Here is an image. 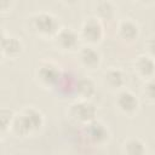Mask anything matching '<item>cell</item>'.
I'll return each instance as SVG.
<instances>
[{
  "mask_svg": "<svg viewBox=\"0 0 155 155\" xmlns=\"http://www.w3.org/2000/svg\"><path fill=\"white\" fill-rule=\"evenodd\" d=\"M136 70L144 78H150L155 73V62L149 56H139L136 61Z\"/></svg>",
  "mask_w": 155,
  "mask_h": 155,
  "instance_id": "obj_13",
  "label": "cell"
},
{
  "mask_svg": "<svg viewBox=\"0 0 155 155\" xmlns=\"http://www.w3.org/2000/svg\"><path fill=\"white\" fill-rule=\"evenodd\" d=\"M22 47H23L22 41L18 38L12 36V35L5 36L2 34V36H1V52H2V54L8 56V57H16L17 54L21 53Z\"/></svg>",
  "mask_w": 155,
  "mask_h": 155,
  "instance_id": "obj_8",
  "label": "cell"
},
{
  "mask_svg": "<svg viewBox=\"0 0 155 155\" xmlns=\"http://www.w3.org/2000/svg\"><path fill=\"white\" fill-rule=\"evenodd\" d=\"M21 113H22V115L24 116L27 124L29 125L31 132L39 130V128L42 126V124H44V115H42L41 111L38 110L36 108H34V107H28V108L23 109Z\"/></svg>",
  "mask_w": 155,
  "mask_h": 155,
  "instance_id": "obj_10",
  "label": "cell"
},
{
  "mask_svg": "<svg viewBox=\"0 0 155 155\" xmlns=\"http://www.w3.org/2000/svg\"><path fill=\"white\" fill-rule=\"evenodd\" d=\"M144 94L151 99V101H155V79H151L149 80L145 85H144Z\"/></svg>",
  "mask_w": 155,
  "mask_h": 155,
  "instance_id": "obj_18",
  "label": "cell"
},
{
  "mask_svg": "<svg viewBox=\"0 0 155 155\" xmlns=\"http://www.w3.org/2000/svg\"><path fill=\"white\" fill-rule=\"evenodd\" d=\"M79 35L71 28H62L56 34V44L64 50H73L78 46Z\"/></svg>",
  "mask_w": 155,
  "mask_h": 155,
  "instance_id": "obj_7",
  "label": "cell"
},
{
  "mask_svg": "<svg viewBox=\"0 0 155 155\" xmlns=\"http://www.w3.org/2000/svg\"><path fill=\"white\" fill-rule=\"evenodd\" d=\"M85 132H86L87 138L96 144L104 143L109 137L108 128L105 127L104 124H102L98 120H93V121L86 124L85 125Z\"/></svg>",
  "mask_w": 155,
  "mask_h": 155,
  "instance_id": "obj_5",
  "label": "cell"
},
{
  "mask_svg": "<svg viewBox=\"0 0 155 155\" xmlns=\"http://www.w3.org/2000/svg\"><path fill=\"white\" fill-rule=\"evenodd\" d=\"M79 58H80V62L86 68H90V69L98 67L101 63V56H99L98 51L91 46L82 47L79 52Z\"/></svg>",
  "mask_w": 155,
  "mask_h": 155,
  "instance_id": "obj_9",
  "label": "cell"
},
{
  "mask_svg": "<svg viewBox=\"0 0 155 155\" xmlns=\"http://www.w3.org/2000/svg\"><path fill=\"white\" fill-rule=\"evenodd\" d=\"M138 25L131 21V19H124L119 23V28H117V34L121 39L127 40V41H132L138 36Z\"/></svg>",
  "mask_w": 155,
  "mask_h": 155,
  "instance_id": "obj_11",
  "label": "cell"
},
{
  "mask_svg": "<svg viewBox=\"0 0 155 155\" xmlns=\"http://www.w3.org/2000/svg\"><path fill=\"white\" fill-rule=\"evenodd\" d=\"M114 5L110 1H99L96 5V12L101 18H110L114 15Z\"/></svg>",
  "mask_w": 155,
  "mask_h": 155,
  "instance_id": "obj_16",
  "label": "cell"
},
{
  "mask_svg": "<svg viewBox=\"0 0 155 155\" xmlns=\"http://www.w3.org/2000/svg\"><path fill=\"white\" fill-rule=\"evenodd\" d=\"M147 47H148L149 53H150L153 57H155V38H151V39L147 42Z\"/></svg>",
  "mask_w": 155,
  "mask_h": 155,
  "instance_id": "obj_19",
  "label": "cell"
},
{
  "mask_svg": "<svg viewBox=\"0 0 155 155\" xmlns=\"http://www.w3.org/2000/svg\"><path fill=\"white\" fill-rule=\"evenodd\" d=\"M125 155H145V145L139 138H130L124 143Z\"/></svg>",
  "mask_w": 155,
  "mask_h": 155,
  "instance_id": "obj_15",
  "label": "cell"
},
{
  "mask_svg": "<svg viewBox=\"0 0 155 155\" xmlns=\"http://www.w3.org/2000/svg\"><path fill=\"white\" fill-rule=\"evenodd\" d=\"M36 75L39 78V80L41 81V84H44L46 86L56 85L61 80V78H62V74H61L58 67L54 65L53 63H50V62L42 63L38 68Z\"/></svg>",
  "mask_w": 155,
  "mask_h": 155,
  "instance_id": "obj_4",
  "label": "cell"
},
{
  "mask_svg": "<svg viewBox=\"0 0 155 155\" xmlns=\"http://www.w3.org/2000/svg\"><path fill=\"white\" fill-rule=\"evenodd\" d=\"M116 105H117V108L122 113L131 115V114H133V113L137 111L138 105H139V102H138L137 97L131 91L122 90L116 96Z\"/></svg>",
  "mask_w": 155,
  "mask_h": 155,
  "instance_id": "obj_6",
  "label": "cell"
},
{
  "mask_svg": "<svg viewBox=\"0 0 155 155\" xmlns=\"http://www.w3.org/2000/svg\"><path fill=\"white\" fill-rule=\"evenodd\" d=\"M15 117V114L11 109L2 108L0 111V119H1V132H5L7 128H10L12 120Z\"/></svg>",
  "mask_w": 155,
  "mask_h": 155,
  "instance_id": "obj_17",
  "label": "cell"
},
{
  "mask_svg": "<svg viewBox=\"0 0 155 155\" xmlns=\"http://www.w3.org/2000/svg\"><path fill=\"white\" fill-rule=\"evenodd\" d=\"M81 36L91 44L98 42L103 36V27L101 21L94 17L86 19L81 27Z\"/></svg>",
  "mask_w": 155,
  "mask_h": 155,
  "instance_id": "obj_3",
  "label": "cell"
},
{
  "mask_svg": "<svg viewBox=\"0 0 155 155\" xmlns=\"http://www.w3.org/2000/svg\"><path fill=\"white\" fill-rule=\"evenodd\" d=\"M30 28L41 35H52L58 33V21L50 12H38L30 17Z\"/></svg>",
  "mask_w": 155,
  "mask_h": 155,
  "instance_id": "obj_1",
  "label": "cell"
},
{
  "mask_svg": "<svg viewBox=\"0 0 155 155\" xmlns=\"http://www.w3.org/2000/svg\"><path fill=\"white\" fill-rule=\"evenodd\" d=\"M125 74L117 68H110L104 74V82L110 88H119L125 84Z\"/></svg>",
  "mask_w": 155,
  "mask_h": 155,
  "instance_id": "obj_14",
  "label": "cell"
},
{
  "mask_svg": "<svg viewBox=\"0 0 155 155\" xmlns=\"http://www.w3.org/2000/svg\"><path fill=\"white\" fill-rule=\"evenodd\" d=\"M75 91L76 93L82 98V101H87L90 97H92L96 92V86L94 82L90 78H80L78 79L75 84Z\"/></svg>",
  "mask_w": 155,
  "mask_h": 155,
  "instance_id": "obj_12",
  "label": "cell"
},
{
  "mask_svg": "<svg viewBox=\"0 0 155 155\" xmlns=\"http://www.w3.org/2000/svg\"><path fill=\"white\" fill-rule=\"evenodd\" d=\"M69 114L74 120L86 125V124L96 120L94 117L97 114V109L91 102L80 101V102H75L74 104L70 105Z\"/></svg>",
  "mask_w": 155,
  "mask_h": 155,
  "instance_id": "obj_2",
  "label": "cell"
}]
</instances>
